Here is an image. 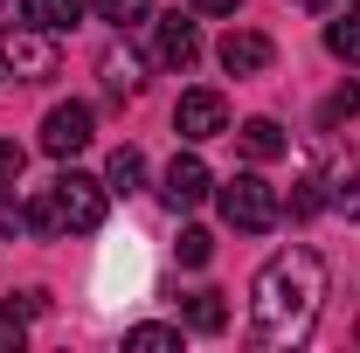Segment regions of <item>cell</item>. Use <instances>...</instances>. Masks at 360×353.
I'll return each instance as SVG.
<instances>
[{
    "instance_id": "cell-7",
    "label": "cell",
    "mask_w": 360,
    "mask_h": 353,
    "mask_svg": "<svg viewBox=\"0 0 360 353\" xmlns=\"http://www.w3.org/2000/svg\"><path fill=\"white\" fill-rule=\"evenodd\" d=\"M90 132H97V125H90V104H56L42 118V153L49 160H77L90 146Z\"/></svg>"
},
{
    "instance_id": "cell-25",
    "label": "cell",
    "mask_w": 360,
    "mask_h": 353,
    "mask_svg": "<svg viewBox=\"0 0 360 353\" xmlns=\"http://www.w3.org/2000/svg\"><path fill=\"white\" fill-rule=\"evenodd\" d=\"M187 7H194V14H236L243 0H187Z\"/></svg>"
},
{
    "instance_id": "cell-21",
    "label": "cell",
    "mask_w": 360,
    "mask_h": 353,
    "mask_svg": "<svg viewBox=\"0 0 360 353\" xmlns=\"http://www.w3.org/2000/svg\"><path fill=\"white\" fill-rule=\"evenodd\" d=\"M319 208H326V174H305L291 194V215H319Z\"/></svg>"
},
{
    "instance_id": "cell-10",
    "label": "cell",
    "mask_w": 360,
    "mask_h": 353,
    "mask_svg": "<svg viewBox=\"0 0 360 353\" xmlns=\"http://www.w3.org/2000/svg\"><path fill=\"white\" fill-rule=\"evenodd\" d=\"M97 77H104L111 97H139V90H146V63H139L125 42H111L104 56H97Z\"/></svg>"
},
{
    "instance_id": "cell-4",
    "label": "cell",
    "mask_w": 360,
    "mask_h": 353,
    "mask_svg": "<svg viewBox=\"0 0 360 353\" xmlns=\"http://www.w3.org/2000/svg\"><path fill=\"white\" fill-rule=\"evenodd\" d=\"M0 63H7V70H14L21 84H49V77L63 70V63H56V35H49V28H35V21L7 35V49H0Z\"/></svg>"
},
{
    "instance_id": "cell-24",
    "label": "cell",
    "mask_w": 360,
    "mask_h": 353,
    "mask_svg": "<svg viewBox=\"0 0 360 353\" xmlns=\"http://www.w3.org/2000/svg\"><path fill=\"white\" fill-rule=\"evenodd\" d=\"M21 167H28V153L14 139H0V180H21Z\"/></svg>"
},
{
    "instance_id": "cell-18",
    "label": "cell",
    "mask_w": 360,
    "mask_h": 353,
    "mask_svg": "<svg viewBox=\"0 0 360 353\" xmlns=\"http://www.w3.org/2000/svg\"><path fill=\"white\" fill-rule=\"evenodd\" d=\"M174 257H180V264H187V270H201V264H208V257H215V236H208V229H180Z\"/></svg>"
},
{
    "instance_id": "cell-12",
    "label": "cell",
    "mask_w": 360,
    "mask_h": 353,
    "mask_svg": "<svg viewBox=\"0 0 360 353\" xmlns=\"http://www.w3.org/2000/svg\"><path fill=\"white\" fill-rule=\"evenodd\" d=\"M326 208H340V215L360 222V160H340V167L326 174Z\"/></svg>"
},
{
    "instance_id": "cell-22",
    "label": "cell",
    "mask_w": 360,
    "mask_h": 353,
    "mask_svg": "<svg viewBox=\"0 0 360 353\" xmlns=\"http://www.w3.org/2000/svg\"><path fill=\"white\" fill-rule=\"evenodd\" d=\"M97 14H104V21H118V28H132V21L153 14V0H97Z\"/></svg>"
},
{
    "instance_id": "cell-19",
    "label": "cell",
    "mask_w": 360,
    "mask_h": 353,
    "mask_svg": "<svg viewBox=\"0 0 360 353\" xmlns=\"http://www.w3.org/2000/svg\"><path fill=\"white\" fill-rule=\"evenodd\" d=\"M21 340H28V312L14 298H0V353H21Z\"/></svg>"
},
{
    "instance_id": "cell-5",
    "label": "cell",
    "mask_w": 360,
    "mask_h": 353,
    "mask_svg": "<svg viewBox=\"0 0 360 353\" xmlns=\"http://www.w3.org/2000/svg\"><path fill=\"white\" fill-rule=\"evenodd\" d=\"M174 132L187 139V146H201V139H222V132H229V104H222V90H180V104H174Z\"/></svg>"
},
{
    "instance_id": "cell-3",
    "label": "cell",
    "mask_w": 360,
    "mask_h": 353,
    "mask_svg": "<svg viewBox=\"0 0 360 353\" xmlns=\"http://www.w3.org/2000/svg\"><path fill=\"white\" fill-rule=\"evenodd\" d=\"M215 194H222V222L243 229V236H270V229L284 222V194H277L264 174H236V180H222Z\"/></svg>"
},
{
    "instance_id": "cell-9",
    "label": "cell",
    "mask_w": 360,
    "mask_h": 353,
    "mask_svg": "<svg viewBox=\"0 0 360 353\" xmlns=\"http://www.w3.org/2000/svg\"><path fill=\"white\" fill-rule=\"evenodd\" d=\"M160 63H167V70H194V63H201V28H194L187 14H167V21H160Z\"/></svg>"
},
{
    "instance_id": "cell-23",
    "label": "cell",
    "mask_w": 360,
    "mask_h": 353,
    "mask_svg": "<svg viewBox=\"0 0 360 353\" xmlns=\"http://www.w3.org/2000/svg\"><path fill=\"white\" fill-rule=\"evenodd\" d=\"M28 229V208L14 201V180H0V236H21Z\"/></svg>"
},
{
    "instance_id": "cell-14",
    "label": "cell",
    "mask_w": 360,
    "mask_h": 353,
    "mask_svg": "<svg viewBox=\"0 0 360 353\" xmlns=\"http://www.w3.org/2000/svg\"><path fill=\"white\" fill-rule=\"evenodd\" d=\"M236 139H243L250 160H277V153H284V125H277V118H250Z\"/></svg>"
},
{
    "instance_id": "cell-1",
    "label": "cell",
    "mask_w": 360,
    "mask_h": 353,
    "mask_svg": "<svg viewBox=\"0 0 360 353\" xmlns=\"http://www.w3.org/2000/svg\"><path fill=\"white\" fill-rule=\"evenodd\" d=\"M319 305H326V264H319V250H305V243L277 250L257 270V284H250V347H264V353L305 347L312 326H319Z\"/></svg>"
},
{
    "instance_id": "cell-6",
    "label": "cell",
    "mask_w": 360,
    "mask_h": 353,
    "mask_svg": "<svg viewBox=\"0 0 360 353\" xmlns=\"http://www.w3.org/2000/svg\"><path fill=\"white\" fill-rule=\"evenodd\" d=\"M208 194H215V174L201 167V153H180L174 167H167V180H160V201H167L174 215H194Z\"/></svg>"
},
{
    "instance_id": "cell-20",
    "label": "cell",
    "mask_w": 360,
    "mask_h": 353,
    "mask_svg": "<svg viewBox=\"0 0 360 353\" xmlns=\"http://www.w3.org/2000/svg\"><path fill=\"white\" fill-rule=\"evenodd\" d=\"M340 118H360V84H347V90H333V97H326L319 125H340Z\"/></svg>"
},
{
    "instance_id": "cell-27",
    "label": "cell",
    "mask_w": 360,
    "mask_h": 353,
    "mask_svg": "<svg viewBox=\"0 0 360 353\" xmlns=\"http://www.w3.org/2000/svg\"><path fill=\"white\" fill-rule=\"evenodd\" d=\"M0 70H7V63H0Z\"/></svg>"
},
{
    "instance_id": "cell-11",
    "label": "cell",
    "mask_w": 360,
    "mask_h": 353,
    "mask_svg": "<svg viewBox=\"0 0 360 353\" xmlns=\"http://www.w3.org/2000/svg\"><path fill=\"white\" fill-rule=\"evenodd\" d=\"M326 49H333L340 63H354V70H360V0H340V14L326 21Z\"/></svg>"
},
{
    "instance_id": "cell-26",
    "label": "cell",
    "mask_w": 360,
    "mask_h": 353,
    "mask_svg": "<svg viewBox=\"0 0 360 353\" xmlns=\"http://www.w3.org/2000/svg\"><path fill=\"white\" fill-rule=\"evenodd\" d=\"M298 7H333V0H298Z\"/></svg>"
},
{
    "instance_id": "cell-17",
    "label": "cell",
    "mask_w": 360,
    "mask_h": 353,
    "mask_svg": "<svg viewBox=\"0 0 360 353\" xmlns=\"http://www.w3.org/2000/svg\"><path fill=\"white\" fill-rule=\"evenodd\" d=\"M125 347L132 353H167V347H180V326H132Z\"/></svg>"
},
{
    "instance_id": "cell-8",
    "label": "cell",
    "mask_w": 360,
    "mask_h": 353,
    "mask_svg": "<svg viewBox=\"0 0 360 353\" xmlns=\"http://www.w3.org/2000/svg\"><path fill=\"white\" fill-rule=\"evenodd\" d=\"M215 56H222V70H229V77H264L277 49H270V35H257V28H229Z\"/></svg>"
},
{
    "instance_id": "cell-15",
    "label": "cell",
    "mask_w": 360,
    "mask_h": 353,
    "mask_svg": "<svg viewBox=\"0 0 360 353\" xmlns=\"http://www.w3.org/2000/svg\"><path fill=\"white\" fill-rule=\"evenodd\" d=\"M187 326H194V333H222V326H229L222 291H194V298H187Z\"/></svg>"
},
{
    "instance_id": "cell-16",
    "label": "cell",
    "mask_w": 360,
    "mask_h": 353,
    "mask_svg": "<svg viewBox=\"0 0 360 353\" xmlns=\"http://www.w3.org/2000/svg\"><path fill=\"white\" fill-rule=\"evenodd\" d=\"M139 180H146V153H139V146H118V153H111V174H104V187L132 194Z\"/></svg>"
},
{
    "instance_id": "cell-2",
    "label": "cell",
    "mask_w": 360,
    "mask_h": 353,
    "mask_svg": "<svg viewBox=\"0 0 360 353\" xmlns=\"http://www.w3.org/2000/svg\"><path fill=\"white\" fill-rule=\"evenodd\" d=\"M104 194H111L104 180L63 167V174L28 201V229H42V236H90V229L104 222Z\"/></svg>"
},
{
    "instance_id": "cell-13",
    "label": "cell",
    "mask_w": 360,
    "mask_h": 353,
    "mask_svg": "<svg viewBox=\"0 0 360 353\" xmlns=\"http://www.w3.org/2000/svg\"><path fill=\"white\" fill-rule=\"evenodd\" d=\"M21 14H28L35 28H49V35H63V28L84 21V0H21Z\"/></svg>"
}]
</instances>
